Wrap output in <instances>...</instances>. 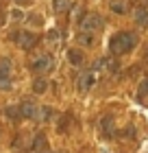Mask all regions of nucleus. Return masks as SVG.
<instances>
[{"label":"nucleus","mask_w":148,"mask_h":153,"mask_svg":"<svg viewBox=\"0 0 148 153\" xmlns=\"http://www.w3.org/2000/svg\"><path fill=\"white\" fill-rule=\"evenodd\" d=\"M135 42L137 39H135V35H133L131 31H118L109 42V51H111V55L120 57V55L131 53L133 48H135Z\"/></svg>","instance_id":"1"},{"label":"nucleus","mask_w":148,"mask_h":153,"mask_svg":"<svg viewBox=\"0 0 148 153\" xmlns=\"http://www.w3.org/2000/svg\"><path fill=\"white\" fill-rule=\"evenodd\" d=\"M79 26H81V31H85V33H96V31H102L105 20L98 16V13H87V16H83Z\"/></svg>","instance_id":"2"},{"label":"nucleus","mask_w":148,"mask_h":153,"mask_svg":"<svg viewBox=\"0 0 148 153\" xmlns=\"http://www.w3.org/2000/svg\"><path fill=\"white\" fill-rule=\"evenodd\" d=\"M52 66H54V59L50 55H39V57H35L31 61V70L37 72V74H44L48 70H52Z\"/></svg>","instance_id":"3"},{"label":"nucleus","mask_w":148,"mask_h":153,"mask_svg":"<svg viewBox=\"0 0 148 153\" xmlns=\"http://www.w3.org/2000/svg\"><path fill=\"white\" fill-rule=\"evenodd\" d=\"M13 39H15L18 44L24 48V51H31V48H33L35 44H37V35H35V33H31V31L15 33V35H13Z\"/></svg>","instance_id":"4"},{"label":"nucleus","mask_w":148,"mask_h":153,"mask_svg":"<svg viewBox=\"0 0 148 153\" xmlns=\"http://www.w3.org/2000/svg\"><path fill=\"white\" fill-rule=\"evenodd\" d=\"M94 83H96L94 70H85V72H81L79 81H76V88H79V92H85V90H91V88H94Z\"/></svg>","instance_id":"5"},{"label":"nucleus","mask_w":148,"mask_h":153,"mask_svg":"<svg viewBox=\"0 0 148 153\" xmlns=\"http://www.w3.org/2000/svg\"><path fill=\"white\" fill-rule=\"evenodd\" d=\"M133 20L137 26H148V2H139L133 11Z\"/></svg>","instance_id":"6"},{"label":"nucleus","mask_w":148,"mask_h":153,"mask_svg":"<svg viewBox=\"0 0 148 153\" xmlns=\"http://www.w3.org/2000/svg\"><path fill=\"white\" fill-rule=\"evenodd\" d=\"M20 114H22V118H39V105H35L31 101H22L20 103Z\"/></svg>","instance_id":"7"},{"label":"nucleus","mask_w":148,"mask_h":153,"mask_svg":"<svg viewBox=\"0 0 148 153\" xmlns=\"http://www.w3.org/2000/svg\"><path fill=\"white\" fill-rule=\"evenodd\" d=\"M100 131L105 134V138H107V140H111V138L116 136V127H113V120H111V118H102V120H100Z\"/></svg>","instance_id":"8"},{"label":"nucleus","mask_w":148,"mask_h":153,"mask_svg":"<svg viewBox=\"0 0 148 153\" xmlns=\"http://www.w3.org/2000/svg\"><path fill=\"white\" fill-rule=\"evenodd\" d=\"M68 61L72 66H81L83 61H85V55H83L79 48H72V51H68Z\"/></svg>","instance_id":"9"},{"label":"nucleus","mask_w":148,"mask_h":153,"mask_svg":"<svg viewBox=\"0 0 148 153\" xmlns=\"http://www.w3.org/2000/svg\"><path fill=\"white\" fill-rule=\"evenodd\" d=\"M76 42H79V46H85V48H91L94 46V33H85V31H81V35L76 37Z\"/></svg>","instance_id":"10"},{"label":"nucleus","mask_w":148,"mask_h":153,"mask_svg":"<svg viewBox=\"0 0 148 153\" xmlns=\"http://www.w3.org/2000/svg\"><path fill=\"white\" fill-rule=\"evenodd\" d=\"M111 11H113L116 16H124V13L129 11L126 0H111Z\"/></svg>","instance_id":"11"},{"label":"nucleus","mask_w":148,"mask_h":153,"mask_svg":"<svg viewBox=\"0 0 148 153\" xmlns=\"http://www.w3.org/2000/svg\"><path fill=\"white\" fill-rule=\"evenodd\" d=\"M52 9L57 13H68L72 9V0H52Z\"/></svg>","instance_id":"12"},{"label":"nucleus","mask_w":148,"mask_h":153,"mask_svg":"<svg viewBox=\"0 0 148 153\" xmlns=\"http://www.w3.org/2000/svg\"><path fill=\"white\" fill-rule=\"evenodd\" d=\"M46 90H48V81L46 79H35L33 81V92L35 94H44Z\"/></svg>","instance_id":"13"},{"label":"nucleus","mask_w":148,"mask_h":153,"mask_svg":"<svg viewBox=\"0 0 148 153\" xmlns=\"http://www.w3.org/2000/svg\"><path fill=\"white\" fill-rule=\"evenodd\" d=\"M7 116L11 118V120H18V118H22V114H20V105H7Z\"/></svg>","instance_id":"14"},{"label":"nucleus","mask_w":148,"mask_h":153,"mask_svg":"<svg viewBox=\"0 0 148 153\" xmlns=\"http://www.w3.org/2000/svg\"><path fill=\"white\" fill-rule=\"evenodd\" d=\"M11 72H2L0 70V90H11Z\"/></svg>","instance_id":"15"},{"label":"nucleus","mask_w":148,"mask_h":153,"mask_svg":"<svg viewBox=\"0 0 148 153\" xmlns=\"http://www.w3.org/2000/svg\"><path fill=\"white\" fill-rule=\"evenodd\" d=\"M44 144H46V138H44V134H37V136H35V142H33V147H35V149H41Z\"/></svg>","instance_id":"16"},{"label":"nucleus","mask_w":148,"mask_h":153,"mask_svg":"<svg viewBox=\"0 0 148 153\" xmlns=\"http://www.w3.org/2000/svg\"><path fill=\"white\" fill-rule=\"evenodd\" d=\"M137 94H139V96H146V94H148V79H144L142 83H139V90H137Z\"/></svg>","instance_id":"17"},{"label":"nucleus","mask_w":148,"mask_h":153,"mask_svg":"<svg viewBox=\"0 0 148 153\" xmlns=\"http://www.w3.org/2000/svg\"><path fill=\"white\" fill-rule=\"evenodd\" d=\"M11 18H13V20H18V22H20V20H22L24 16H22V11H20V9H13V11H11Z\"/></svg>","instance_id":"18"},{"label":"nucleus","mask_w":148,"mask_h":153,"mask_svg":"<svg viewBox=\"0 0 148 153\" xmlns=\"http://www.w3.org/2000/svg\"><path fill=\"white\" fill-rule=\"evenodd\" d=\"M57 37H59L57 31H50V33H48V39H50V42H57Z\"/></svg>","instance_id":"19"},{"label":"nucleus","mask_w":148,"mask_h":153,"mask_svg":"<svg viewBox=\"0 0 148 153\" xmlns=\"http://www.w3.org/2000/svg\"><path fill=\"white\" fill-rule=\"evenodd\" d=\"M31 2H33V0H15L18 7H26V4H31Z\"/></svg>","instance_id":"20"},{"label":"nucleus","mask_w":148,"mask_h":153,"mask_svg":"<svg viewBox=\"0 0 148 153\" xmlns=\"http://www.w3.org/2000/svg\"><path fill=\"white\" fill-rule=\"evenodd\" d=\"M146 57H148V53H146Z\"/></svg>","instance_id":"21"}]
</instances>
